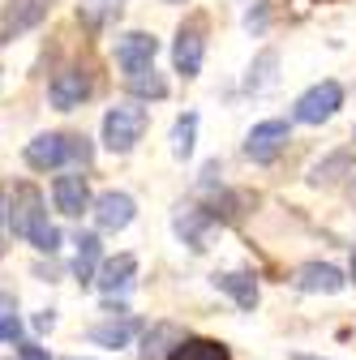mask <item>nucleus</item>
Instances as JSON below:
<instances>
[{
  "mask_svg": "<svg viewBox=\"0 0 356 360\" xmlns=\"http://www.w3.org/2000/svg\"><path fill=\"white\" fill-rule=\"evenodd\" d=\"M189 335L176 326V322H155L146 335H142V360H172L176 347H181Z\"/></svg>",
  "mask_w": 356,
  "mask_h": 360,
  "instance_id": "nucleus-15",
  "label": "nucleus"
},
{
  "mask_svg": "<svg viewBox=\"0 0 356 360\" xmlns=\"http://www.w3.org/2000/svg\"><path fill=\"white\" fill-rule=\"evenodd\" d=\"M219 292H228L241 309H253L258 304V283H253V275H245V270H228V275H215L210 279Z\"/></svg>",
  "mask_w": 356,
  "mask_h": 360,
  "instance_id": "nucleus-19",
  "label": "nucleus"
},
{
  "mask_svg": "<svg viewBox=\"0 0 356 360\" xmlns=\"http://www.w3.org/2000/svg\"><path fill=\"white\" fill-rule=\"evenodd\" d=\"M52 5H56V0H9V5H5V22H0V39L13 43L26 30L43 26L48 13H52Z\"/></svg>",
  "mask_w": 356,
  "mask_h": 360,
  "instance_id": "nucleus-6",
  "label": "nucleus"
},
{
  "mask_svg": "<svg viewBox=\"0 0 356 360\" xmlns=\"http://www.w3.org/2000/svg\"><path fill=\"white\" fill-rule=\"evenodd\" d=\"M202 56H206V18L193 13V18L181 22V30H176V43H172L176 73H181V77H198V73H202Z\"/></svg>",
  "mask_w": 356,
  "mask_h": 360,
  "instance_id": "nucleus-3",
  "label": "nucleus"
},
{
  "mask_svg": "<svg viewBox=\"0 0 356 360\" xmlns=\"http://www.w3.org/2000/svg\"><path fill=\"white\" fill-rule=\"evenodd\" d=\"M133 335H138V318H129V313H120V322L112 313V322L91 326V343H99V347H125Z\"/></svg>",
  "mask_w": 356,
  "mask_h": 360,
  "instance_id": "nucleus-18",
  "label": "nucleus"
},
{
  "mask_svg": "<svg viewBox=\"0 0 356 360\" xmlns=\"http://www.w3.org/2000/svg\"><path fill=\"white\" fill-rule=\"evenodd\" d=\"M335 176H352V150H335L322 163L309 167V180H314V185H331Z\"/></svg>",
  "mask_w": 356,
  "mask_h": 360,
  "instance_id": "nucleus-21",
  "label": "nucleus"
},
{
  "mask_svg": "<svg viewBox=\"0 0 356 360\" xmlns=\"http://www.w3.org/2000/svg\"><path fill=\"white\" fill-rule=\"evenodd\" d=\"M18 335H22L18 304H13V296H5V292H0V343H9V339H18Z\"/></svg>",
  "mask_w": 356,
  "mask_h": 360,
  "instance_id": "nucleus-25",
  "label": "nucleus"
},
{
  "mask_svg": "<svg viewBox=\"0 0 356 360\" xmlns=\"http://www.w3.org/2000/svg\"><path fill=\"white\" fill-rule=\"evenodd\" d=\"M133 275H138V257H133V253H116V257H108V262L99 266L95 283H99V292L112 300V296H120V292L133 288Z\"/></svg>",
  "mask_w": 356,
  "mask_h": 360,
  "instance_id": "nucleus-14",
  "label": "nucleus"
},
{
  "mask_svg": "<svg viewBox=\"0 0 356 360\" xmlns=\"http://www.w3.org/2000/svg\"><path fill=\"white\" fill-rule=\"evenodd\" d=\"M0 206H5V198H0ZM0 223H5V210H0Z\"/></svg>",
  "mask_w": 356,
  "mask_h": 360,
  "instance_id": "nucleus-31",
  "label": "nucleus"
},
{
  "mask_svg": "<svg viewBox=\"0 0 356 360\" xmlns=\"http://www.w3.org/2000/svg\"><path fill=\"white\" fill-rule=\"evenodd\" d=\"M172 360H232L228 343H219V339H185L181 347H176Z\"/></svg>",
  "mask_w": 356,
  "mask_h": 360,
  "instance_id": "nucleus-20",
  "label": "nucleus"
},
{
  "mask_svg": "<svg viewBox=\"0 0 356 360\" xmlns=\"http://www.w3.org/2000/svg\"><path fill=\"white\" fill-rule=\"evenodd\" d=\"M73 360H77V356H73Z\"/></svg>",
  "mask_w": 356,
  "mask_h": 360,
  "instance_id": "nucleus-36",
  "label": "nucleus"
},
{
  "mask_svg": "<svg viewBox=\"0 0 356 360\" xmlns=\"http://www.w3.org/2000/svg\"><path fill=\"white\" fill-rule=\"evenodd\" d=\"M292 283H296V292H322V296H335V292L348 288L343 270L331 266V262H305L296 275H292Z\"/></svg>",
  "mask_w": 356,
  "mask_h": 360,
  "instance_id": "nucleus-12",
  "label": "nucleus"
},
{
  "mask_svg": "<svg viewBox=\"0 0 356 360\" xmlns=\"http://www.w3.org/2000/svg\"><path fill=\"white\" fill-rule=\"evenodd\" d=\"M296 360H309V356H296Z\"/></svg>",
  "mask_w": 356,
  "mask_h": 360,
  "instance_id": "nucleus-34",
  "label": "nucleus"
},
{
  "mask_svg": "<svg viewBox=\"0 0 356 360\" xmlns=\"http://www.w3.org/2000/svg\"><path fill=\"white\" fill-rule=\"evenodd\" d=\"M352 279H356V253H352Z\"/></svg>",
  "mask_w": 356,
  "mask_h": 360,
  "instance_id": "nucleus-30",
  "label": "nucleus"
},
{
  "mask_svg": "<svg viewBox=\"0 0 356 360\" xmlns=\"http://www.w3.org/2000/svg\"><path fill=\"white\" fill-rule=\"evenodd\" d=\"M133 214H138V206H133L129 193L108 189V193L95 198V223H99V232H125L129 223H133Z\"/></svg>",
  "mask_w": 356,
  "mask_h": 360,
  "instance_id": "nucleus-13",
  "label": "nucleus"
},
{
  "mask_svg": "<svg viewBox=\"0 0 356 360\" xmlns=\"http://www.w3.org/2000/svg\"><path fill=\"white\" fill-rule=\"evenodd\" d=\"M91 69H82V65H69V69H61L56 77H52V86H48V99H52V108H61V112H73V108H82V99L91 95Z\"/></svg>",
  "mask_w": 356,
  "mask_h": 360,
  "instance_id": "nucleus-8",
  "label": "nucleus"
},
{
  "mask_svg": "<svg viewBox=\"0 0 356 360\" xmlns=\"http://www.w3.org/2000/svg\"><path fill=\"white\" fill-rule=\"evenodd\" d=\"M52 326H56V313H52V309L34 313V330H52Z\"/></svg>",
  "mask_w": 356,
  "mask_h": 360,
  "instance_id": "nucleus-28",
  "label": "nucleus"
},
{
  "mask_svg": "<svg viewBox=\"0 0 356 360\" xmlns=\"http://www.w3.org/2000/svg\"><path fill=\"white\" fill-rule=\"evenodd\" d=\"M288 138H292L288 120H262V124H253V129H249V138H245V155H249L253 163H275V159H279V150L288 146Z\"/></svg>",
  "mask_w": 356,
  "mask_h": 360,
  "instance_id": "nucleus-7",
  "label": "nucleus"
},
{
  "mask_svg": "<svg viewBox=\"0 0 356 360\" xmlns=\"http://www.w3.org/2000/svg\"><path fill=\"white\" fill-rule=\"evenodd\" d=\"M73 245H77V253H73V275H77V283L86 288V283H95V275H99L103 245H99V236H95V232H82Z\"/></svg>",
  "mask_w": 356,
  "mask_h": 360,
  "instance_id": "nucleus-16",
  "label": "nucleus"
},
{
  "mask_svg": "<svg viewBox=\"0 0 356 360\" xmlns=\"http://www.w3.org/2000/svg\"><path fill=\"white\" fill-rule=\"evenodd\" d=\"M120 0H82L77 5V22H82V30H91V34H99L103 26H112L116 18H120Z\"/></svg>",
  "mask_w": 356,
  "mask_h": 360,
  "instance_id": "nucleus-17",
  "label": "nucleus"
},
{
  "mask_svg": "<svg viewBox=\"0 0 356 360\" xmlns=\"http://www.w3.org/2000/svg\"><path fill=\"white\" fill-rule=\"evenodd\" d=\"M352 142H356V133H352Z\"/></svg>",
  "mask_w": 356,
  "mask_h": 360,
  "instance_id": "nucleus-35",
  "label": "nucleus"
},
{
  "mask_svg": "<svg viewBox=\"0 0 356 360\" xmlns=\"http://www.w3.org/2000/svg\"><path fill=\"white\" fill-rule=\"evenodd\" d=\"M352 189H356V167H352Z\"/></svg>",
  "mask_w": 356,
  "mask_h": 360,
  "instance_id": "nucleus-32",
  "label": "nucleus"
},
{
  "mask_svg": "<svg viewBox=\"0 0 356 360\" xmlns=\"http://www.w3.org/2000/svg\"><path fill=\"white\" fill-rule=\"evenodd\" d=\"M125 86H129L138 99H163V95H167V82H163V73H155V65L142 69V73H129Z\"/></svg>",
  "mask_w": 356,
  "mask_h": 360,
  "instance_id": "nucleus-23",
  "label": "nucleus"
},
{
  "mask_svg": "<svg viewBox=\"0 0 356 360\" xmlns=\"http://www.w3.org/2000/svg\"><path fill=\"white\" fill-rule=\"evenodd\" d=\"M18 360H48V352H43L39 343H22L18 347Z\"/></svg>",
  "mask_w": 356,
  "mask_h": 360,
  "instance_id": "nucleus-27",
  "label": "nucleus"
},
{
  "mask_svg": "<svg viewBox=\"0 0 356 360\" xmlns=\"http://www.w3.org/2000/svg\"><path fill=\"white\" fill-rule=\"evenodd\" d=\"M339 108H343V86H339V82H318V86H309L305 95L296 99L292 116H296L300 124H322V120H331Z\"/></svg>",
  "mask_w": 356,
  "mask_h": 360,
  "instance_id": "nucleus-4",
  "label": "nucleus"
},
{
  "mask_svg": "<svg viewBox=\"0 0 356 360\" xmlns=\"http://www.w3.org/2000/svg\"><path fill=\"white\" fill-rule=\"evenodd\" d=\"M245 26H249V30H262V26H266V9H249V13H245Z\"/></svg>",
  "mask_w": 356,
  "mask_h": 360,
  "instance_id": "nucleus-29",
  "label": "nucleus"
},
{
  "mask_svg": "<svg viewBox=\"0 0 356 360\" xmlns=\"http://www.w3.org/2000/svg\"><path fill=\"white\" fill-rule=\"evenodd\" d=\"M275 69H279V52H271V48H266L253 65H249V77H245V90H253V95H258V90H266V86H271L275 82Z\"/></svg>",
  "mask_w": 356,
  "mask_h": 360,
  "instance_id": "nucleus-24",
  "label": "nucleus"
},
{
  "mask_svg": "<svg viewBox=\"0 0 356 360\" xmlns=\"http://www.w3.org/2000/svg\"><path fill=\"white\" fill-rule=\"evenodd\" d=\"M167 5H185V0H167Z\"/></svg>",
  "mask_w": 356,
  "mask_h": 360,
  "instance_id": "nucleus-33",
  "label": "nucleus"
},
{
  "mask_svg": "<svg viewBox=\"0 0 356 360\" xmlns=\"http://www.w3.org/2000/svg\"><path fill=\"white\" fill-rule=\"evenodd\" d=\"M172 228H176V236H181L193 253H202L206 240H210V232L219 228V223H215V214H210L206 206H176Z\"/></svg>",
  "mask_w": 356,
  "mask_h": 360,
  "instance_id": "nucleus-10",
  "label": "nucleus"
},
{
  "mask_svg": "<svg viewBox=\"0 0 356 360\" xmlns=\"http://www.w3.org/2000/svg\"><path fill=\"white\" fill-rule=\"evenodd\" d=\"M52 202H56V210L69 214V219H77L82 210H91V185H86V176H82V172L56 176V180H52Z\"/></svg>",
  "mask_w": 356,
  "mask_h": 360,
  "instance_id": "nucleus-11",
  "label": "nucleus"
},
{
  "mask_svg": "<svg viewBox=\"0 0 356 360\" xmlns=\"http://www.w3.org/2000/svg\"><path fill=\"white\" fill-rule=\"evenodd\" d=\"M5 223L13 228V236H34V228H43L48 223V210H43V193L34 185H18L13 189V202L5 210Z\"/></svg>",
  "mask_w": 356,
  "mask_h": 360,
  "instance_id": "nucleus-5",
  "label": "nucleus"
},
{
  "mask_svg": "<svg viewBox=\"0 0 356 360\" xmlns=\"http://www.w3.org/2000/svg\"><path fill=\"white\" fill-rule=\"evenodd\" d=\"M155 52H159V39L146 34V30H129V34L116 39V65L125 69V77L151 69L155 65Z\"/></svg>",
  "mask_w": 356,
  "mask_h": 360,
  "instance_id": "nucleus-9",
  "label": "nucleus"
},
{
  "mask_svg": "<svg viewBox=\"0 0 356 360\" xmlns=\"http://www.w3.org/2000/svg\"><path fill=\"white\" fill-rule=\"evenodd\" d=\"M193 142H198V112H185L181 120L172 124V155L176 159H189L193 155Z\"/></svg>",
  "mask_w": 356,
  "mask_h": 360,
  "instance_id": "nucleus-22",
  "label": "nucleus"
},
{
  "mask_svg": "<svg viewBox=\"0 0 356 360\" xmlns=\"http://www.w3.org/2000/svg\"><path fill=\"white\" fill-rule=\"evenodd\" d=\"M91 155H95V146H91L86 133H39V138L26 142V163L34 172L65 167V163L86 167V163H91Z\"/></svg>",
  "mask_w": 356,
  "mask_h": 360,
  "instance_id": "nucleus-1",
  "label": "nucleus"
},
{
  "mask_svg": "<svg viewBox=\"0 0 356 360\" xmlns=\"http://www.w3.org/2000/svg\"><path fill=\"white\" fill-rule=\"evenodd\" d=\"M30 245H34L39 253H56V249H61V232L52 228V223H43V228H34V236H30Z\"/></svg>",
  "mask_w": 356,
  "mask_h": 360,
  "instance_id": "nucleus-26",
  "label": "nucleus"
},
{
  "mask_svg": "<svg viewBox=\"0 0 356 360\" xmlns=\"http://www.w3.org/2000/svg\"><path fill=\"white\" fill-rule=\"evenodd\" d=\"M146 124H151V112H146L142 103H133V99L108 108V116H103V146H108L112 155H129L133 146L142 142Z\"/></svg>",
  "mask_w": 356,
  "mask_h": 360,
  "instance_id": "nucleus-2",
  "label": "nucleus"
}]
</instances>
